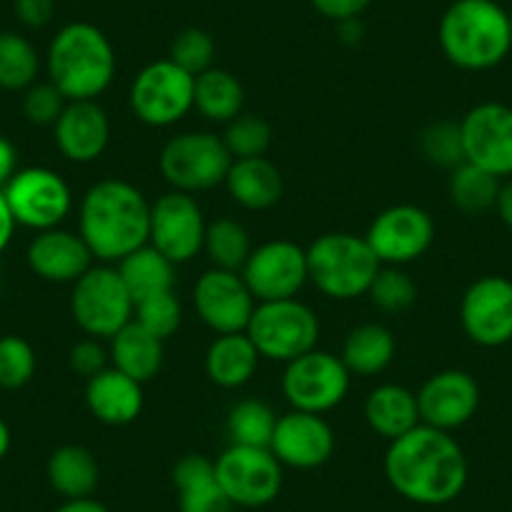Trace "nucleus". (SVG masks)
Listing matches in <instances>:
<instances>
[{
    "mask_svg": "<svg viewBox=\"0 0 512 512\" xmlns=\"http://www.w3.org/2000/svg\"><path fill=\"white\" fill-rule=\"evenodd\" d=\"M16 226L18 224H16V219H13L11 209H8L6 196H3V191H0V254L8 249V244H11Z\"/></svg>",
    "mask_w": 512,
    "mask_h": 512,
    "instance_id": "nucleus-48",
    "label": "nucleus"
},
{
    "mask_svg": "<svg viewBox=\"0 0 512 512\" xmlns=\"http://www.w3.org/2000/svg\"><path fill=\"white\" fill-rule=\"evenodd\" d=\"M134 299L111 264L91 267L71 292V314L86 337L111 339L134 322Z\"/></svg>",
    "mask_w": 512,
    "mask_h": 512,
    "instance_id": "nucleus-8",
    "label": "nucleus"
},
{
    "mask_svg": "<svg viewBox=\"0 0 512 512\" xmlns=\"http://www.w3.org/2000/svg\"><path fill=\"white\" fill-rule=\"evenodd\" d=\"M510 31H512V11H510Z\"/></svg>",
    "mask_w": 512,
    "mask_h": 512,
    "instance_id": "nucleus-53",
    "label": "nucleus"
},
{
    "mask_svg": "<svg viewBox=\"0 0 512 512\" xmlns=\"http://www.w3.org/2000/svg\"><path fill=\"white\" fill-rule=\"evenodd\" d=\"M277 420L272 407L262 400H241L236 402L226 417V435L231 445L246 447H269Z\"/></svg>",
    "mask_w": 512,
    "mask_h": 512,
    "instance_id": "nucleus-36",
    "label": "nucleus"
},
{
    "mask_svg": "<svg viewBox=\"0 0 512 512\" xmlns=\"http://www.w3.org/2000/svg\"><path fill=\"white\" fill-rule=\"evenodd\" d=\"M384 477L405 500L440 507L462 495L470 465L450 432L420 422L415 430L390 442L384 452Z\"/></svg>",
    "mask_w": 512,
    "mask_h": 512,
    "instance_id": "nucleus-1",
    "label": "nucleus"
},
{
    "mask_svg": "<svg viewBox=\"0 0 512 512\" xmlns=\"http://www.w3.org/2000/svg\"><path fill=\"white\" fill-rule=\"evenodd\" d=\"M417 146H420L425 161H430L432 166L452 171L455 166L465 164L460 123L455 121H435L425 126L417 136Z\"/></svg>",
    "mask_w": 512,
    "mask_h": 512,
    "instance_id": "nucleus-39",
    "label": "nucleus"
},
{
    "mask_svg": "<svg viewBox=\"0 0 512 512\" xmlns=\"http://www.w3.org/2000/svg\"><path fill=\"white\" fill-rule=\"evenodd\" d=\"M502 179L492 176L490 171L480 169L475 164H460L450 171V199L462 214H485V211L495 209L497 196H500Z\"/></svg>",
    "mask_w": 512,
    "mask_h": 512,
    "instance_id": "nucleus-33",
    "label": "nucleus"
},
{
    "mask_svg": "<svg viewBox=\"0 0 512 512\" xmlns=\"http://www.w3.org/2000/svg\"><path fill=\"white\" fill-rule=\"evenodd\" d=\"M116 269L121 274L123 284H126L128 294L134 299V304L146 297H154V294L174 292L176 264L171 259H166L151 244L123 256L121 262L116 264Z\"/></svg>",
    "mask_w": 512,
    "mask_h": 512,
    "instance_id": "nucleus-31",
    "label": "nucleus"
},
{
    "mask_svg": "<svg viewBox=\"0 0 512 512\" xmlns=\"http://www.w3.org/2000/svg\"><path fill=\"white\" fill-rule=\"evenodd\" d=\"M3 196L16 224L33 231L56 229L73 209L71 186L58 171L46 166L18 169L3 189Z\"/></svg>",
    "mask_w": 512,
    "mask_h": 512,
    "instance_id": "nucleus-12",
    "label": "nucleus"
},
{
    "mask_svg": "<svg viewBox=\"0 0 512 512\" xmlns=\"http://www.w3.org/2000/svg\"><path fill=\"white\" fill-rule=\"evenodd\" d=\"M307 269L317 292L337 302H349L367 297L382 264L364 236L329 231L307 246Z\"/></svg>",
    "mask_w": 512,
    "mask_h": 512,
    "instance_id": "nucleus-5",
    "label": "nucleus"
},
{
    "mask_svg": "<svg viewBox=\"0 0 512 512\" xmlns=\"http://www.w3.org/2000/svg\"><path fill=\"white\" fill-rule=\"evenodd\" d=\"M108 359H111L108 357V349L103 347L101 339H93V337L81 339V342L73 344L71 352H68V364H71V369L86 379H91L93 374L106 369Z\"/></svg>",
    "mask_w": 512,
    "mask_h": 512,
    "instance_id": "nucleus-44",
    "label": "nucleus"
},
{
    "mask_svg": "<svg viewBox=\"0 0 512 512\" xmlns=\"http://www.w3.org/2000/svg\"><path fill=\"white\" fill-rule=\"evenodd\" d=\"M369 302L384 314H402L417 302V284L402 267H382L367 292Z\"/></svg>",
    "mask_w": 512,
    "mask_h": 512,
    "instance_id": "nucleus-38",
    "label": "nucleus"
},
{
    "mask_svg": "<svg viewBox=\"0 0 512 512\" xmlns=\"http://www.w3.org/2000/svg\"><path fill=\"white\" fill-rule=\"evenodd\" d=\"M352 374L342 357L324 349H312L284 364L282 395L292 410L327 415L347 400Z\"/></svg>",
    "mask_w": 512,
    "mask_h": 512,
    "instance_id": "nucleus-9",
    "label": "nucleus"
},
{
    "mask_svg": "<svg viewBox=\"0 0 512 512\" xmlns=\"http://www.w3.org/2000/svg\"><path fill=\"white\" fill-rule=\"evenodd\" d=\"M224 186L231 199L246 211H269L284 196L282 171L267 156L231 161Z\"/></svg>",
    "mask_w": 512,
    "mask_h": 512,
    "instance_id": "nucleus-24",
    "label": "nucleus"
},
{
    "mask_svg": "<svg viewBox=\"0 0 512 512\" xmlns=\"http://www.w3.org/2000/svg\"><path fill=\"white\" fill-rule=\"evenodd\" d=\"M169 61H174L181 71L189 76H201L204 71L214 68L216 41L204 28H184L176 33L169 48Z\"/></svg>",
    "mask_w": 512,
    "mask_h": 512,
    "instance_id": "nucleus-40",
    "label": "nucleus"
},
{
    "mask_svg": "<svg viewBox=\"0 0 512 512\" xmlns=\"http://www.w3.org/2000/svg\"><path fill=\"white\" fill-rule=\"evenodd\" d=\"M460 324L467 339L485 349L512 342V282L500 274H485L465 289Z\"/></svg>",
    "mask_w": 512,
    "mask_h": 512,
    "instance_id": "nucleus-16",
    "label": "nucleus"
},
{
    "mask_svg": "<svg viewBox=\"0 0 512 512\" xmlns=\"http://www.w3.org/2000/svg\"><path fill=\"white\" fill-rule=\"evenodd\" d=\"M274 131L267 118L256 116V113H239L234 121L226 123L224 141L226 151L231 159H254V156H267L272 146Z\"/></svg>",
    "mask_w": 512,
    "mask_h": 512,
    "instance_id": "nucleus-37",
    "label": "nucleus"
},
{
    "mask_svg": "<svg viewBox=\"0 0 512 512\" xmlns=\"http://www.w3.org/2000/svg\"><path fill=\"white\" fill-rule=\"evenodd\" d=\"M422 425L437 430H460L480 410V384L465 369L435 372L417 392Z\"/></svg>",
    "mask_w": 512,
    "mask_h": 512,
    "instance_id": "nucleus-19",
    "label": "nucleus"
},
{
    "mask_svg": "<svg viewBox=\"0 0 512 512\" xmlns=\"http://www.w3.org/2000/svg\"><path fill=\"white\" fill-rule=\"evenodd\" d=\"M134 322H139L146 332L166 342V339L179 332L181 322H184V309H181L179 297L174 292L154 294V297L136 302Z\"/></svg>",
    "mask_w": 512,
    "mask_h": 512,
    "instance_id": "nucleus-42",
    "label": "nucleus"
},
{
    "mask_svg": "<svg viewBox=\"0 0 512 512\" xmlns=\"http://www.w3.org/2000/svg\"><path fill=\"white\" fill-rule=\"evenodd\" d=\"M46 68L51 83L66 101H96L116 76V51L101 28L76 21L53 36Z\"/></svg>",
    "mask_w": 512,
    "mask_h": 512,
    "instance_id": "nucleus-4",
    "label": "nucleus"
},
{
    "mask_svg": "<svg viewBox=\"0 0 512 512\" xmlns=\"http://www.w3.org/2000/svg\"><path fill=\"white\" fill-rule=\"evenodd\" d=\"M128 103L134 116L146 126H174L194 108V76L181 71L169 58H161L136 73Z\"/></svg>",
    "mask_w": 512,
    "mask_h": 512,
    "instance_id": "nucleus-11",
    "label": "nucleus"
},
{
    "mask_svg": "<svg viewBox=\"0 0 512 512\" xmlns=\"http://www.w3.org/2000/svg\"><path fill=\"white\" fill-rule=\"evenodd\" d=\"M164 354V339L146 332L139 322H128L116 337H111V349H108L111 367L141 384L159 377L166 359Z\"/></svg>",
    "mask_w": 512,
    "mask_h": 512,
    "instance_id": "nucleus-28",
    "label": "nucleus"
},
{
    "mask_svg": "<svg viewBox=\"0 0 512 512\" xmlns=\"http://www.w3.org/2000/svg\"><path fill=\"white\" fill-rule=\"evenodd\" d=\"M26 96H23V116L28 118L36 126H56V121L61 118L63 108H66V96L48 83H33L31 88H26Z\"/></svg>",
    "mask_w": 512,
    "mask_h": 512,
    "instance_id": "nucleus-43",
    "label": "nucleus"
},
{
    "mask_svg": "<svg viewBox=\"0 0 512 512\" xmlns=\"http://www.w3.org/2000/svg\"><path fill=\"white\" fill-rule=\"evenodd\" d=\"M53 512H111V510H108L103 502H98L96 497H83V500H66Z\"/></svg>",
    "mask_w": 512,
    "mask_h": 512,
    "instance_id": "nucleus-51",
    "label": "nucleus"
},
{
    "mask_svg": "<svg viewBox=\"0 0 512 512\" xmlns=\"http://www.w3.org/2000/svg\"><path fill=\"white\" fill-rule=\"evenodd\" d=\"M41 56L26 36L13 31L0 33V88L26 91L36 83Z\"/></svg>",
    "mask_w": 512,
    "mask_h": 512,
    "instance_id": "nucleus-35",
    "label": "nucleus"
},
{
    "mask_svg": "<svg viewBox=\"0 0 512 512\" xmlns=\"http://www.w3.org/2000/svg\"><path fill=\"white\" fill-rule=\"evenodd\" d=\"M86 407L101 425L126 427L144 412V384L106 367L86 379Z\"/></svg>",
    "mask_w": 512,
    "mask_h": 512,
    "instance_id": "nucleus-23",
    "label": "nucleus"
},
{
    "mask_svg": "<svg viewBox=\"0 0 512 512\" xmlns=\"http://www.w3.org/2000/svg\"><path fill=\"white\" fill-rule=\"evenodd\" d=\"M467 164L490 171L497 179L512 176V106L485 101L472 106L460 121Z\"/></svg>",
    "mask_w": 512,
    "mask_h": 512,
    "instance_id": "nucleus-15",
    "label": "nucleus"
},
{
    "mask_svg": "<svg viewBox=\"0 0 512 512\" xmlns=\"http://www.w3.org/2000/svg\"><path fill=\"white\" fill-rule=\"evenodd\" d=\"M38 367L36 349L18 334L0 337V390H21Z\"/></svg>",
    "mask_w": 512,
    "mask_h": 512,
    "instance_id": "nucleus-41",
    "label": "nucleus"
},
{
    "mask_svg": "<svg viewBox=\"0 0 512 512\" xmlns=\"http://www.w3.org/2000/svg\"><path fill=\"white\" fill-rule=\"evenodd\" d=\"M56 146L73 164H93L111 144V121L98 101H68L53 126Z\"/></svg>",
    "mask_w": 512,
    "mask_h": 512,
    "instance_id": "nucleus-21",
    "label": "nucleus"
},
{
    "mask_svg": "<svg viewBox=\"0 0 512 512\" xmlns=\"http://www.w3.org/2000/svg\"><path fill=\"white\" fill-rule=\"evenodd\" d=\"M26 259L31 272L51 284H76L93 267V254L81 234L61 226L38 231L28 244Z\"/></svg>",
    "mask_w": 512,
    "mask_h": 512,
    "instance_id": "nucleus-22",
    "label": "nucleus"
},
{
    "mask_svg": "<svg viewBox=\"0 0 512 512\" xmlns=\"http://www.w3.org/2000/svg\"><path fill=\"white\" fill-rule=\"evenodd\" d=\"M314 11L324 16L327 21L342 23L349 18H359L374 0H309Z\"/></svg>",
    "mask_w": 512,
    "mask_h": 512,
    "instance_id": "nucleus-45",
    "label": "nucleus"
},
{
    "mask_svg": "<svg viewBox=\"0 0 512 512\" xmlns=\"http://www.w3.org/2000/svg\"><path fill=\"white\" fill-rule=\"evenodd\" d=\"M337 447L332 425L324 415L292 410L277 420L269 450L274 452L282 467L294 470H317L327 465Z\"/></svg>",
    "mask_w": 512,
    "mask_h": 512,
    "instance_id": "nucleus-20",
    "label": "nucleus"
},
{
    "mask_svg": "<svg viewBox=\"0 0 512 512\" xmlns=\"http://www.w3.org/2000/svg\"><path fill=\"white\" fill-rule=\"evenodd\" d=\"M337 31H339V41H342L344 46H357V43L364 38V28L362 23H359V18H349V21L337 23Z\"/></svg>",
    "mask_w": 512,
    "mask_h": 512,
    "instance_id": "nucleus-50",
    "label": "nucleus"
},
{
    "mask_svg": "<svg viewBox=\"0 0 512 512\" xmlns=\"http://www.w3.org/2000/svg\"><path fill=\"white\" fill-rule=\"evenodd\" d=\"M149 229L151 204L123 179L98 181L78 206V234L101 264H118L149 244Z\"/></svg>",
    "mask_w": 512,
    "mask_h": 512,
    "instance_id": "nucleus-2",
    "label": "nucleus"
},
{
    "mask_svg": "<svg viewBox=\"0 0 512 512\" xmlns=\"http://www.w3.org/2000/svg\"><path fill=\"white\" fill-rule=\"evenodd\" d=\"M442 56L460 71L500 66L512 51L510 13L497 0H452L437 26Z\"/></svg>",
    "mask_w": 512,
    "mask_h": 512,
    "instance_id": "nucleus-3",
    "label": "nucleus"
},
{
    "mask_svg": "<svg viewBox=\"0 0 512 512\" xmlns=\"http://www.w3.org/2000/svg\"><path fill=\"white\" fill-rule=\"evenodd\" d=\"M194 108L211 123H229L244 111V86L226 68H209L194 78Z\"/></svg>",
    "mask_w": 512,
    "mask_h": 512,
    "instance_id": "nucleus-32",
    "label": "nucleus"
},
{
    "mask_svg": "<svg viewBox=\"0 0 512 512\" xmlns=\"http://www.w3.org/2000/svg\"><path fill=\"white\" fill-rule=\"evenodd\" d=\"M179 492V512H231L234 505L216 480V465L211 457L191 452L174 465L171 472Z\"/></svg>",
    "mask_w": 512,
    "mask_h": 512,
    "instance_id": "nucleus-25",
    "label": "nucleus"
},
{
    "mask_svg": "<svg viewBox=\"0 0 512 512\" xmlns=\"http://www.w3.org/2000/svg\"><path fill=\"white\" fill-rule=\"evenodd\" d=\"M364 420L374 435L384 437L387 442L397 440L420 425L417 395L402 384H379L364 402Z\"/></svg>",
    "mask_w": 512,
    "mask_h": 512,
    "instance_id": "nucleus-26",
    "label": "nucleus"
},
{
    "mask_svg": "<svg viewBox=\"0 0 512 512\" xmlns=\"http://www.w3.org/2000/svg\"><path fill=\"white\" fill-rule=\"evenodd\" d=\"M395 354L397 342L392 329L379 322H364L347 334L339 357H342L349 374L377 377L395 362Z\"/></svg>",
    "mask_w": 512,
    "mask_h": 512,
    "instance_id": "nucleus-29",
    "label": "nucleus"
},
{
    "mask_svg": "<svg viewBox=\"0 0 512 512\" xmlns=\"http://www.w3.org/2000/svg\"><path fill=\"white\" fill-rule=\"evenodd\" d=\"M18 171V151L6 136H0V191L6 189L8 181L16 176Z\"/></svg>",
    "mask_w": 512,
    "mask_h": 512,
    "instance_id": "nucleus-47",
    "label": "nucleus"
},
{
    "mask_svg": "<svg viewBox=\"0 0 512 512\" xmlns=\"http://www.w3.org/2000/svg\"><path fill=\"white\" fill-rule=\"evenodd\" d=\"M319 334V317L297 297L256 302L246 327V337L254 342L259 357L282 364L317 349Z\"/></svg>",
    "mask_w": 512,
    "mask_h": 512,
    "instance_id": "nucleus-6",
    "label": "nucleus"
},
{
    "mask_svg": "<svg viewBox=\"0 0 512 512\" xmlns=\"http://www.w3.org/2000/svg\"><path fill=\"white\" fill-rule=\"evenodd\" d=\"M194 309L211 332L236 334L246 332L249 327L256 299L246 287L241 272L211 267L194 284Z\"/></svg>",
    "mask_w": 512,
    "mask_h": 512,
    "instance_id": "nucleus-18",
    "label": "nucleus"
},
{
    "mask_svg": "<svg viewBox=\"0 0 512 512\" xmlns=\"http://www.w3.org/2000/svg\"><path fill=\"white\" fill-rule=\"evenodd\" d=\"M204 211L199 201L184 191H169L151 204L149 244L179 267L204 251Z\"/></svg>",
    "mask_w": 512,
    "mask_h": 512,
    "instance_id": "nucleus-17",
    "label": "nucleus"
},
{
    "mask_svg": "<svg viewBox=\"0 0 512 512\" xmlns=\"http://www.w3.org/2000/svg\"><path fill=\"white\" fill-rule=\"evenodd\" d=\"M231 161L234 159L221 136L209 131H186L166 141L159 156V169L171 189L194 196L224 184Z\"/></svg>",
    "mask_w": 512,
    "mask_h": 512,
    "instance_id": "nucleus-7",
    "label": "nucleus"
},
{
    "mask_svg": "<svg viewBox=\"0 0 512 512\" xmlns=\"http://www.w3.org/2000/svg\"><path fill=\"white\" fill-rule=\"evenodd\" d=\"M11 442H13L11 427H8L6 420L0 417V460H3V457H6L8 452H11Z\"/></svg>",
    "mask_w": 512,
    "mask_h": 512,
    "instance_id": "nucleus-52",
    "label": "nucleus"
},
{
    "mask_svg": "<svg viewBox=\"0 0 512 512\" xmlns=\"http://www.w3.org/2000/svg\"><path fill=\"white\" fill-rule=\"evenodd\" d=\"M16 16L26 28H46L56 16V0H16Z\"/></svg>",
    "mask_w": 512,
    "mask_h": 512,
    "instance_id": "nucleus-46",
    "label": "nucleus"
},
{
    "mask_svg": "<svg viewBox=\"0 0 512 512\" xmlns=\"http://www.w3.org/2000/svg\"><path fill=\"white\" fill-rule=\"evenodd\" d=\"M46 477L63 500H83V497H93L96 492L101 467L88 447L63 445L48 457Z\"/></svg>",
    "mask_w": 512,
    "mask_h": 512,
    "instance_id": "nucleus-30",
    "label": "nucleus"
},
{
    "mask_svg": "<svg viewBox=\"0 0 512 512\" xmlns=\"http://www.w3.org/2000/svg\"><path fill=\"white\" fill-rule=\"evenodd\" d=\"M435 234V221L422 206L395 204L374 216L364 239L382 267H405L432 249Z\"/></svg>",
    "mask_w": 512,
    "mask_h": 512,
    "instance_id": "nucleus-13",
    "label": "nucleus"
},
{
    "mask_svg": "<svg viewBox=\"0 0 512 512\" xmlns=\"http://www.w3.org/2000/svg\"><path fill=\"white\" fill-rule=\"evenodd\" d=\"M259 352L246 332L216 334L204 357L206 377L221 390H241L259 369Z\"/></svg>",
    "mask_w": 512,
    "mask_h": 512,
    "instance_id": "nucleus-27",
    "label": "nucleus"
},
{
    "mask_svg": "<svg viewBox=\"0 0 512 512\" xmlns=\"http://www.w3.org/2000/svg\"><path fill=\"white\" fill-rule=\"evenodd\" d=\"M214 465L216 480L234 507H264L282 492L284 467L269 447L229 445Z\"/></svg>",
    "mask_w": 512,
    "mask_h": 512,
    "instance_id": "nucleus-10",
    "label": "nucleus"
},
{
    "mask_svg": "<svg viewBox=\"0 0 512 512\" xmlns=\"http://www.w3.org/2000/svg\"><path fill=\"white\" fill-rule=\"evenodd\" d=\"M241 277L256 302L294 299L309 282L307 249L289 239L267 241L251 249Z\"/></svg>",
    "mask_w": 512,
    "mask_h": 512,
    "instance_id": "nucleus-14",
    "label": "nucleus"
},
{
    "mask_svg": "<svg viewBox=\"0 0 512 512\" xmlns=\"http://www.w3.org/2000/svg\"><path fill=\"white\" fill-rule=\"evenodd\" d=\"M497 214H500L502 224L507 229H512V176L500 186V196H497V204H495Z\"/></svg>",
    "mask_w": 512,
    "mask_h": 512,
    "instance_id": "nucleus-49",
    "label": "nucleus"
},
{
    "mask_svg": "<svg viewBox=\"0 0 512 512\" xmlns=\"http://www.w3.org/2000/svg\"><path fill=\"white\" fill-rule=\"evenodd\" d=\"M251 239L244 224L236 219H214L206 224L204 251L214 269H226V272H241L251 254Z\"/></svg>",
    "mask_w": 512,
    "mask_h": 512,
    "instance_id": "nucleus-34",
    "label": "nucleus"
}]
</instances>
